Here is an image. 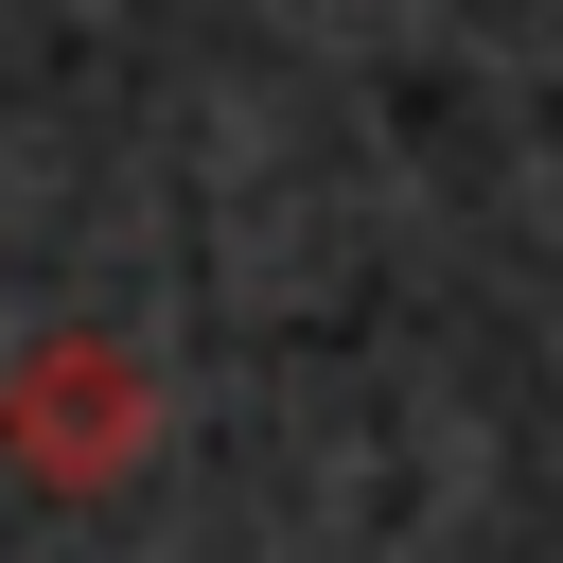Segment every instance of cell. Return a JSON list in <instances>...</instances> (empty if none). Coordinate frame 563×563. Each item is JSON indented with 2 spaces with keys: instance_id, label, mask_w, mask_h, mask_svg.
I'll list each match as a JSON object with an SVG mask.
<instances>
[{
  "instance_id": "6da1fadb",
  "label": "cell",
  "mask_w": 563,
  "mask_h": 563,
  "mask_svg": "<svg viewBox=\"0 0 563 563\" xmlns=\"http://www.w3.org/2000/svg\"><path fill=\"white\" fill-rule=\"evenodd\" d=\"M0 457L35 493H123L158 457V369L123 334H18L0 352Z\"/></svg>"
}]
</instances>
